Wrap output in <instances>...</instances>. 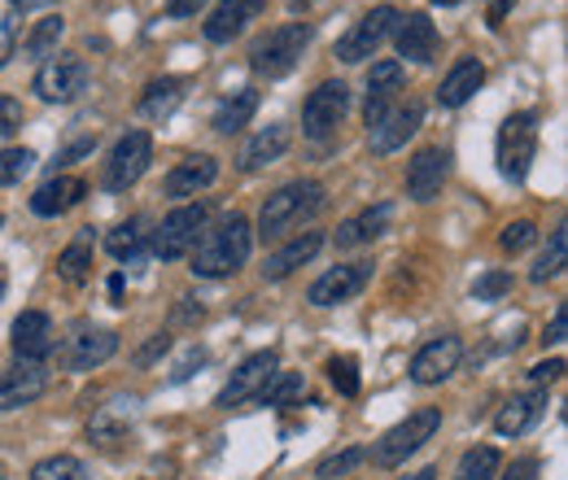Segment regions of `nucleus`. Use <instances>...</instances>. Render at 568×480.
Wrapping results in <instances>:
<instances>
[{"label": "nucleus", "instance_id": "obj_1", "mask_svg": "<svg viewBox=\"0 0 568 480\" xmlns=\"http://www.w3.org/2000/svg\"><path fill=\"white\" fill-rule=\"evenodd\" d=\"M250 249H254V227L245 214H223L214 218L211 227H202L197 245L189 249L193 258V275L202 279H223V275H236L250 263Z\"/></svg>", "mask_w": 568, "mask_h": 480}, {"label": "nucleus", "instance_id": "obj_2", "mask_svg": "<svg viewBox=\"0 0 568 480\" xmlns=\"http://www.w3.org/2000/svg\"><path fill=\"white\" fill-rule=\"evenodd\" d=\"M320 206H324V188H320L315 180H293V184L276 188V193L263 202V210H258V236H263V241H276L284 232L311 223V218L320 214Z\"/></svg>", "mask_w": 568, "mask_h": 480}, {"label": "nucleus", "instance_id": "obj_3", "mask_svg": "<svg viewBox=\"0 0 568 480\" xmlns=\"http://www.w3.org/2000/svg\"><path fill=\"white\" fill-rule=\"evenodd\" d=\"M311 40H315V27L311 22H281V27H272L250 49V67H254V74H263V79H284V74L297 70L302 53L311 49Z\"/></svg>", "mask_w": 568, "mask_h": 480}, {"label": "nucleus", "instance_id": "obj_4", "mask_svg": "<svg viewBox=\"0 0 568 480\" xmlns=\"http://www.w3.org/2000/svg\"><path fill=\"white\" fill-rule=\"evenodd\" d=\"M495 157H498V175L511 180V184H525L534 157H538V114L534 110H520V114H507L498 123L495 136Z\"/></svg>", "mask_w": 568, "mask_h": 480}, {"label": "nucleus", "instance_id": "obj_5", "mask_svg": "<svg viewBox=\"0 0 568 480\" xmlns=\"http://www.w3.org/2000/svg\"><path fill=\"white\" fill-rule=\"evenodd\" d=\"M437 428H442V411H437V407L412 411L403 423H394V428L372 446V463H376V468H398V463H407L425 441H433Z\"/></svg>", "mask_w": 568, "mask_h": 480}, {"label": "nucleus", "instance_id": "obj_6", "mask_svg": "<svg viewBox=\"0 0 568 480\" xmlns=\"http://www.w3.org/2000/svg\"><path fill=\"white\" fill-rule=\"evenodd\" d=\"M206 218H211V206H206V202H189V206L171 210V214L158 223V232H153V245H149L153 258H162V263L184 258V254L197 245Z\"/></svg>", "mask_w": 568, "mask_h": 480}, {"label": "nucleus", "instance_id": "obj_7", "mask_svg": "<svg viewBox=\"0 0 568 480\" xmlns=\"http://www.w3.org/2000/svg\"><path fill=\"white\" fill-rule=\"evenodd\" d=\"M88 83H92V70H88V62L79 53H53L44 67L36 70L31 88L49 105H71V101H79L88 92Z\"/></svg>", "mask_w": 568, "mask_h": 480}, {"label": "nucleus", "instance_id": "obj_8", "mask_svg": "<svg viewBox=\"0 0 568 480\" xmlns=\"http://www.w3.org/2000/svg\"><path fill=\"white\" fill-rule=\"evenodd\" d=\"M149 162H153V136H149V132L136 127V132L119 136L114 149H110V157H105V175H101L105 193H128L132 184H141Z\"/></svg>", "mask_w": 568, "mask_h": 480}, {"label": "nucleus", "instance_id": "obj_9", "mask_svg": "<svg viewBox=\"0 0 568 480\" xmlns=\"http://www.w3.org/2000/svg\"><path fill=\"white\" fill-rule=\"evenodd\" d=\"M346 114H351V88H346L342 79H328V83H320V88L306 96V105H302V136L328 140L342 127Z\"/></svg>", "mask_w": 568, "mask_h": 480}, {"label": "nucleus", "instance_id": "obj_10", "mask_svg": "<svg viewBox=\"0 0 568 480\" xmlns=\"http://www.w3.org/2000/svg\"><path fill=\"white\" fill-rule=\"evenodd\" d=\"M394 27H398V9H394V4H376L372 13H363L355 27L337 40V62H346V67L367 62V58L394 35Z\"/></svg>", "mask_w": 568, "mask_h": 480}, {"label": "nucleus", "instance_id": "obj_11", "mask_svg": "<svg viewBox=\"0 0 568 480\" xmlns=\"http://www.w3.org/2000/svg\"><path fill=\"white\" fill-rule=\"evenodd\" d=\"M276 376V349H258V354H250L236 371H232V380L219 389V398H214V407H223V411H232V407H245V402H254L263 389H267V380Z\"/></svg>", "mask_w": 568, "mask_h": 480}, {"label": "nucleus", "instance_id": "obj_12", "mask_svg": "<svg viewBox=\"0 0 568 480\" xmlns=\"http://www.w3.org/2000/svg\"><path fill=\"white\" fill-rule=\"evenodd\" d=\"M420 123H425V105H420V101H403V105H394L376 127H367V144H372L376 157L398 153L407 140L420 132Z\"/></svg>", "mask_w": 568, "mask_h": 480}, {"label": "nucleus", "instance_id": "obj_13", "mask_svg": "<svg viewBox=\"0 0 568 480\" xmlns=\"http://www.w3.org/2000/svg\"><path fill=\"white\" fill-rule=\"evenodd\" d=\"M367 279H372V263L333 267V272H324L306 288V302H311V306H342V302H351V297H358V293L367 288Z\"/></svg>", "mask_w": 568, "mask_h": 480}, {"label": "nucleus", "instance_id": "obj_14", "mask_svg": "<svg viewBox=\"0 0 568 480\" xmlns=\"http://www.w3.org/2000/svg\"><path fill=\"white\" fill-rule=\"evenodd\" d=\"M446 175H450V153L437 149V144H428V149H420V153L407 162V197L425 206V202H433V197L442 193Z\"/></svg>", "mask_w": 568, "mask_h": 480}, {"label": "nucleus", "instance_id": "obj_15", "mask_svg": "<svg viewBox=\"0 0 568 480\" xmlns=\"http://www.w3.org/2000/svg\"><path fill=\"white\" fill-rule=\"evenodd\" d=\"M459 358H464V345L459 337H433L428 345L416 349V358H412V380L416 385H442L446 376H455L459 371Z\"/></svg>", "mask_w": 568, "mask_h": 480}, {"label": "nucleus", "instance_id": "obj_16", "mask_svg": "<svg viewBox=\"0 0 568 480\" xmlns=\"http://www.w3.org/2000/svg\"><path fill=\"white\" fill-rule=\"evenodd\" d=\"M44 389H49V367L44 362H18V367L0 371V411L31 407L36 398H44Z\"/></svg>", "mask_w": 568, "mask_h": 480}, {"label": "nucleus", "instance_id": "obj_17", "mask_svg": "<svg viewBox=\"0 0 568 480\" xmlns=\"http://www.w3.org/2000/svg\"><path fill=\"white\" fill-rule=\"evenodd\" d=\"M9 345L18 354V362H44L53 354V319L44 310H22L13 319V333H9Z\"/></svg>", "mask_w": 568, "mask_h": 480}, {"label": "nucleus", "instance_id": "obj_18", "mask_svg": "<svg viewBox=\"0 0 568 480\" xmlns=\"http://www.w3.org/2000/svg\"><path fill=\"white\" fill-rule=\"evenodd\" d=\"M214 180H219V162H214L211 153H193V157H184V162H175V166L166 171L162 193L175 197V202H184V197L206 193Z\"/></svg>", "mask_w": 568, "mask_h": 480}, {"label": "nucleus", "instance_id": "obj_19", "mask_svg": "<svg viewBox=\"0 0 568 480\" xmlns=\"http://www.w3.org/2000/svg\"><path fill=\"white\" fill-rule=\"evenodd\" d=\"M398 92H403V67L398 62H376V67L367 70V105H363L367 127H376L394 110Z\"/></svg>", "mask_w": 568, "mask_h": 480}, {"label": "nucleus", "instance_id": "obj_20", "mask_svg": "<svg viewBox=\"0 0 568 480\" xmlns=\"http://www.w3.org/2000/svg\"><path fill=\"white\" fill-rule=\"evenodd\" d=\"M263 9H267V0H219L202 31H206L211 44H227V40H236Z\"/></svg>", "mask_w": 568, "mask_h": 480}, {"label": "nucleus", "instance_id": "obj_21", "mask_svg": "<svg viewBox=\"0 0 568 480\" xmlns=\"http://www.w3.org/2000/svg\"><path fill=\"white\" fill-rule=\"evenodd\" d=\"M394 44H398V58L425 67V62H433V53H437V27L428 22V13H407L394 27Z\"/></svg>", "mask_w": 568, "mask_h": 480}, {"label": "nucleus", "instance_id": "obj_22", "mask_svg": "<svg viewBox=\"0 0 568 480\" xmlns=\"http://www.w3.org/2000/svg\"><path fill=\"white\" fill-rule=\"evenodd\" d=\"M481 83H486L481 58H459L455 67L446 70V79H442V88H437V101H442L446 110H459V105H468V101L481 92Z\"/></svg>", "mask_w": 568, "mask_h": 480}, {"label": "nucleus", "instance_id": "obj_23", "mask_svg": "<svg viewBox=\"0 0 568 480\" xmlns=\"http://www.w3.org/2000/svg\"><path fill=\"white\" fill-rule=\"evenodd\" d=\"M83 197H88V184H83L79 175H53V180H44V184L36 188L31 210H36L40 218H58V214H67V210L79 206Z\"/></svg>", "mask_w": 568, "mask_h": 480}, {"label": "nucleus", "instance_id": "obj_24", "mask_svg": "<svg viewBox=\"0 0 568 480\" xmlns=\"http://www.w3.org/2000/svg\"><path fill=\"white\" fill-rule=\"evenodd\" d=\"M542 415H547V389L516 394V398L495 415V432L498 437H525Z\"/></svg>", "mask_w": 568, "mask_h": 480}, {"label": "nucleus", "instance_id": "obj_25", "mask_svg": "<svg viewBox=\"0 0 568 480\" xmlns=\"http://www.w3.org/2000/svg\"><path fill=\"white\" fill-rule=\"evenodd\" d=\"M324 249V236L320 232H302V236H293L288 245H281L276 254H267V263H263V279H288V275L297 272V267H306L315 254Z\"/></svg>", "mask_w": 568, "mask_h": 480}, {"label": "nucleus", "instance_id": "obj_26", "mask_svg": "<svg viewBox=\"0 0 568 480\" xmlns=\"http://www.w3.org/2000/svg\"><path fill=\"white\" fill-rule=\"evenodd\" d=\"M389 223H394V206L381 202V206H367V210H358L355 218H346L333 241H337V249H358V245H372Z\"/></svg>", "mask_w": 568, "mask_h": 480}, {"label": "nucleus", "instance_id": "obj_27", "mask_svg": "<svg viewBox=\"0 0 568 480\" xmlns=\"http://www.w3.org/2000/svg\"><path fill=\"white\" fill-rule=\"evenodd\" d=\"M132 419H136V402L132 398H119L110 407H97V415L88 419V437L110 450V446H119L132 432Z\"/></svg>", "mask_w": 568, "mask_h": 480}, {"label": "nucleus", "instance_id": "obj_28", "mask_svg": "<svg viewBox=\"0 0 568 480\" xmlns=\"http://www.w3.org/2000/svg\"><path fill=\"white\" fill-rule=\"evenodd\" d=\"M119 354V333L114 328H79L71 341V371H92Z\"/></svg>", "mask_w": 568, "mask_h": 480}, {"label": "nucleus", "instance_id": "obj_29", "mask_svg": "<svg viewBox=\"0 0 568 480\" xmlns=\"http://www.w3.org/2000/svg\"><path fill=\"white\" fill-rule=\"evenodd\" d=\"M288 144H293V132H288V123H272V127H263L258 136H254L250 144H245V149H241V171H245V175H254V171H263V166L281 162Z\"/></svg>", "mask_w": 568, "mask_h": 480}, {"label": "nucleus", "instance_id": "obj_30", "mask_svg": "<svg viewBox=\"0 0 568 480\" xmlns=\"http://www.w3.org/2000/svg\"><path fill=\"white\" fill-rule=\"evenodd\" d=\"M254 114H258V92H254V88H241V92H232V96H223V101L214 105L211 127L219 136H236Z\"/></svg>", "mask_w": 568, "mask_h": 480}, {"label": "nucleus", "instance_id": "obj_31", "mask_svg": "<svg viewBox=\"0 0 568 480\" xmlns=\"http://www.w3.org/2000/svg\"><path fill=\"white\" fill-rule=\"evenodd\" d=\"M58 275L79 288V284H88V275H92V227H79L71 236V245L58 254Z\"/></svg>", "mask_w": 568, "mask_h": 480}, {"label": "nucleus", "instance_id": "obj_32", "mask_svg": "<svg viewBox=\"0 0 568 480\" xmlns=\"http://www.w3.org/2000/svg\"><path fill=\"white\" fill-rule=\"evenodd\" d=\"M62 35H67V18H62V13H44V18L31 27V35L22 40V53L36 58V62H49V58L58 53Z\"/></svg>", "mask_w": 568, "mask_h": 480}, {"label": "nucleus", "instance_id": "obj_33", "mask_svg": "<svg viewBox=\"0 0 568 480\" xmlns=\"http://www.w3.org/2000/svg\"><path fill=\"white\" fill-rule=\"evenodd\" d=\"M184 101V79H153L141 96V119H171Z\"/></svg>", "mask_w": 568, "mask_h": 480}, {"label": "nucleus", "instance_id": "obj_34", "mask_svg": "<svg viewBox=\"0 0 568 480\" xmlns=\"http://www.w3.org/2000/svg\"><path fill=\"white\" fill-rule=\"evenodd\" d=\"M144 241H149V232H144V218H128V223H119L110 236H105V249H110V258H128V263H141L144 258Z\"/></svg>", "mask_w": 568, "mask_h": 480}, {"label": "nucleus", "instance_id": "obj_35", "mask_svg": "<svg viewBox=\"0 0 568 480\" xmlns=\"http://www.w3.org/2000/svg\"><path fill=\"white\" fill-rule=\"evenodd\" d=\"M565 263H568V227L560 223V227L551 232L547 249L538 254V263H534V272H529V279H534V284H547V279H556V275L565 272Z\"/></svg>", "mask_w": 568, "mask_h": 480}, {"label": "nucleus", "instance_id": "obj_36", "mask_svg": "<svg viewBox=\"0 0 568 480\" xmlns=\"http://www.w3.org/2000/svg\"><path fill=\"white\" fill-rule=\"evenodd\" d=\"M302 394H306V376L302 371H276L267 380V389L258 394V402H267V407H293Z\"/></svg>", "mask_w": 568, "mask_h": 480}, {"label": "nucleus", "instance_id": "obj_37", "mask_svg": "<svg viewBox=\"0 0 568 480\" xmlns=\"http://www.w3.org/2000/svg\"><path fill=\"white\" fill-rule=\"evenodd\" d=\"M498 468H503V459H498L495 446H477V450H468V455L459 459L455 480H495Z\"/></svg>", "mask_w": 568, "mask_h": 480}, {"label": "nucleus", "instance_id": "obj_38", "mask_svg": "<svg viewBox=\"0 0 568 480\" xmlns=\"http://www.w3.org/2000/svg\"><path fill=\"white\" fill-rule=\"evenodd\" d=\"M367 463V450L363 446H346V450H337V455H324L320 463H315V480H342L351 477L355 468Z\"/></svg>", "mask_w": 568, "mask_h": 480}, {"label": "nucleus", "instance_id": "obj_39", "mask_svg": "<svg viewBox=\"0 0 568 480\" xmlns=\"http://www.w3.org/2000/svg\"><path fill=\"white\" fill-rule=\"evenodd\" d=\"M31 166H36V153H31V149H22V144L0 149V188L22 184V180L31 175Z\"/></svg>", "mask_w": 568, "mask_h": 480}, {"label": "nucleus", "instance_id": "obj_40", "mask_svg": "<svg viewBox=\"0 0 568 480\" xmlns=\"http://www.w3.org/2000/svg\"><path fill=\"white\" fill-rule=\"evenodd\" d=\"M31 480H88V468L74 455H53L31 468Z\"/></svg>", "mask_w": 568, "mask_h": 480}, {"label": "nucleus", "instance_id": "obj_41", "mask_svg": "<svg viewBox=\"0 0 568 480\" xmlns=\"http://www.w3.org/2000/svg\"><path fill=\"white\" fill-rule=\"evenodd\" d=\"M328 380H333V389H337L342 398H355L358 394V362L351 358V354L328 358Z\"/></svg>", "mask_w": 568, "mask_h": 480}, {"label": "nucleus", "instance_id": "obj_42", "mask_svg": "<svg viewBox=\"0 0 568 480\" xmlns=\"http://www.w3.org/2000/svg\"><path fill=\"white\" fill-rule=\"evenodd\" d=\"M538 241V227L529 223V218H516V223H507L503 227V236H498V245L507 249V254H520V249H529Z\"/></svg>", "mask_w": 568, "mask_h": 480}, {"label": "nucleus", "instance_id": "obj_43", "mask_svg": "<svg viewBox=\"0 0 568 480\" xmlns=\"http://www.w3.org/2000/svg\"><path fill=\"white\" fill-rule=\"evenodd\" d=\"M507 293H511V275L507 272H486L473 284V297H477V302H498V297H507Z\"/></svg>", "mask_w": 568, "mask_h": 480}, {"label": "nucleus", "instance_id": "obj_44", "mask_svg": "<svg viewBox=\"0 0 568 480\" xmlns=\"http://www.w3.org/2000/svg\"><path fill=\"white\" fill-rule=\"evenodd\" d=\"M565 376V358H547V362H538V367H529V380L542 389V385H556Z\"/></svg>", "mask_w": 568, "mask_h": 480}, {"label": "nucleus", "instance_id": "obj_45", "mask_svg": "<svg viewBox=\"0 0 568 480\" xmlns=\"http://www.w3.org/2000/svg\"><path fill=\"white\" fill-rule=\"evenodd\" d=\"M13 53H18V22L13 18H0V70L9 67Z\"/></svg>", "mask_w": 568, "mask_h": 480}, {"label": "nucleus", "instance_id": "obj_46", "mask_svg": "<svg viewBox=\"0 0 568 480\" xmlns=\"http://www.w3.org/2000/svg\"><path fill=\"white\" fill-rule=\"evenodd\" d=\"M18 127H22V105L13 96H0V136H9Z\"/></svg>", "mask_w": 568, "mask_h": 480}, {"label": "nucleus", "instance_id": "obj_47", "mask_svg": "<svg viewBox=\"0 0 568 480\" xmlns=\"http://www.w3.org/2000/svg\"><path fill=\"white\" fill-rule=\"evenodd\" d=\"M166 349H171V337H166V333H158V337H149V345L136 349V358H132V362H136V367H149V362H153V358H162Z\"/></svg>", "mask_w": 568, "mask_h": 480}, {"label": "nucleus", "instance_id": "obj_48", "mask_svg": "<svg viewBox=\"0 0 568 480\" xmlns=\"http://www.w3.org/2000/svg\"><path fill=\"white\" fill-rule=\"evenodd\" d=\"M202 362H206V349H202V345H193V349L180 358V367L171 371V380H175V385H180V380H189V376H193V367H202Z\"/></svg>", "mask_w": 568, "mask_h": 480}, {"label": "nucleus", "instance_id": "obj_49", "mask_svg": "<svg viewBox=\"0 0 568 480\" xmlns=\"http://www.w3.org/2000/svg\"><path fill=\"white\" fill-rule=\"evenodd\" d=\"M565 333H568V306H560L556 310V319L547 324V333H542V345H560L565 341Z\"/></svg>", "mask_w": 568, "mask_h": 480}, {"label": "nucleus", "instance_id": "obj_50", "mask_svg": "<svg viewBox=\"0 0 568 480\" xmlns=\"http://www.w3.org/2000/svg\"><path fill=\"white\" fill-rule=\"evenodd\" d=\"M503 480H538V459H516V463L503 472Z\"/></svg>", "mask_w": 568, "mask_h": 480}, {"label": "nucleus", "instance_id": "obj_51", "mask_svg": "<svg viewBox=\"0 0 568 480\" xmlns=\"http://www.w3.org/2000/svg\"><path fill=\"white\" fill-rule=\"evenodd\" d=\"M206 0H166V18H197Z\"/></svg>", "mask_w": 568, "mask_h": 480}, {"label": "nucleus", "instance_id": "obj_52", "mask_svg": "<svg viewBox=\"0 0 568 480\" xmlns=\"http://www.w3.org/2000/svg\"><path fill=\"white\" fill-rule=\"evenodd\" d=\"M511 4H516V0H490V27H503V18H507Z\"/></svg>", "mask_w": 568, "mask_h": 480}, {"label": "nucleus", "instance_id": "obj_53", "mask_svg": "<svg viewBox=\"0 0 568 480\" xmlns=\"http://www.w3.org/2000/svg\"><path fill=\"white\" fill-rule=\"evenodd\" d=\"M13 9H22V13H31V9H53L58 0H9Z\"/></svg>", "mask_w": 568, "mask_h": 480}, {"label": "nucleus", "instance_id": "obj_54", "mask_svg": "<svg viewBox=\"0 0 568 480\" xmlns=\"http://www.w3.org/2000/svg\"><path fill=\"white\" fill-rule=\"evenodd\" d=\"M110 297H114V306H123V275L110 279Z\"/></svg>", "mask_w": 568, "mask_h": 480}, {"label": "nucleus", "instance_id": "obj_55", "mask_svg": "<svg viewBox=\"0 0 568 480\" xmlns=\"http://www.w3.org/2000/svg\"><path fill=\"white\" fill-rule=\"evenodd\" d=\"M403 480H437V468H420V472H412V477Z\"/></svg>", "mask_w": 568, "mask_h": 480}, {"label": "nucleus", "instance_id": "obj_56", "mask_svg": "<svg viewBox=\"0 0 568 480\" xmlns=\"http://www.w3.org/2000/svg\"><path fill=\"white\" fill-rule=\"evenodd\" d=\"M433 4H459V0H433Z\"/></svg>", "mask_w": 568, "mask_h": 480}, {"label": "nucleus", "instance_id": "obj_57", "mask_svg": "<svg viewBox=\"0 0 568 480\" xmlns=\"http://www.w3.org/2000/svg\"><path fill=\"white\" fill-rule=\"evenodd\" d=\"M0 297H4V279H0Z\"/></svg>", "mask_w": 568, "mask_h": 480}]
</instances>
